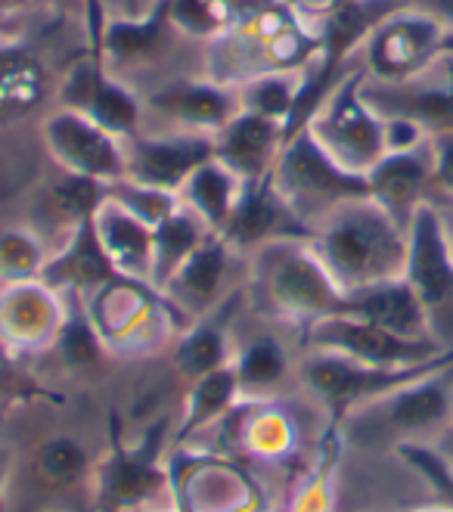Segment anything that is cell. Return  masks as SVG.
Returning a JSON list of instances; mask_svg holds the SVG:
<instances>
[{"mask_svg": "<svg viewBox=\"0 0 453 512\" xmlns=\"http://www.w3.org/2000/svg\"><path fill=\"white\" fill-rule=\"evenodd\" d=\"M308 243L342 295L401 280L407 270V230L370 199H348L323 215Z\"/></svg>", "mask_w": 453, "mask_h": 512, "instance_id": "6da1fadb", "label": "cell"}, {"mask_svg": "<svg viewBox=\"0 0 453 512\" xmlns=\"http://www.w3.org/2000/svg\"><path fill=\"white\" fill-rule=\"evenodd\" d=\"M317 47V28L289 10L286 0H274L230 35L208 44L202 75L224 87H239L261 75L305 72Z\"/></svg>", "mask_w": 453, "mask_h": 512, "instance_id": "7a4b0ae2", "label": "cell"}, {"mask_svg": "<svg viewBox=\"0 0 453 512\" xmlns=\"http://www.w3.org/2000/svg\"><path fill=\"white\" fill-rule=\"evenodd\" d=\"M252 295L274 314L308 320L329 317L342 308L345 295L332 283L326 267L314 255L308 236L274 239L249 255Z\"/></svg>", "mask_w": 453, "mask_h": 512, "instance_id": "3957f363", "label": "cell"}, {"mask_svg": "<svg viewBox=\"0 0 453 512\" xmlns=\"http://www.w3.org/2000/svg\"><path fill=\"white\" fill-rule=\"evenodd\" d=\"M274 184L283 202L289 205V212L308 230L336 205L370 196L367 177L345 171L311 137L308 128H301L295 137L283 140V149L274 162Z\"/></svg>", "mask_w": 453, "mask_h": 512, "instance_id": "277c9868", "label": "cell"}, {"mask_svg": "<svg viewBox=\"0 0 453 512\" xmlns=\"http://www.w3.org/2000/svg\"><path fill=\"white\" fill-rule=\"evenodd\" d=\"M364 63L351 69L308 118L311 137L351 174H370L388 153L385 118L364 100Z\"/></svg>", "mask_w": 453, "mask_h": 512, "instance_id": "5b68a950", "label": "cell"}, {"mask_svg": "<svg viewBox=\"0 0 453 512\" xmlns=\"http://www.w3.org/2000/svg\"><path fill=\"white\" fill-rule=\"evenodd\" d=\"M404 280L426 311L432 339L441 348H453V255L432 202L419 208L407 230Z\"/></svg>", "mask_w": 453, "mask_h": 512, "instance_id": "8992f818", "label": "cell"}, {"mask_svg": "<svg viewBox=\"0 0 453 512\" xmlns=\"http://www.w3.org/2000/svg\"><path fill=\"white\" fill-rule=\"evenodd\" d=\"M447 367H453V348L416 367H370L345 354L326 351V354L311 357L301 373H305V382L314 388V395L323 404H329L332 413L342 416L360 404H373L376 398L388 395V391H395L407 382H416L422 376H432Z\"/></svg>", "mask_w": 453, "mask_h": 512, "instance_id": "52a82bcc", "label": "cell"}, {"mask_svg": "<svg viewBox=\"0 0 453 512\" xmlns=\"http://www.w3.org/2000/svg\"><path fill=\"white\" fill-rule=\"evenodd\" d=\"M447 25L419 7H401L385 16L360 47V63L373 81H407L426 72L444 53Z\"/></svg>", "mask_w": 453, "mask_h": 512, "instance_id": "ba28073f", "label": "cell"}, {"mask_svg": "<svg viewBox=\"0 0 453 512\" xmlns=\"http://www.w3.org/2000/svg\"><path fill=\"white\" fill-rule=\"evenodd\" d=\"M56 100L63 109L87 115L90 122L122 140H131L143 131V100L122 78L109 72L94 41H87L84 56L59 78Z\"/></svg>", "mask_w": 453, "mask_h": 512, "instance_id": "9c48e42d", "label": "cell"}, {"mask_svg": "<svg viewBox=\"0 0 453 512\" xmlns=\"http://www.w3.org/2000/svg\"><path fill=\"white\" fill-rule=\"evenodd\" d=\"M453 367L438 370L432 376H422L407 382L388 395L376 398L367 407V419L373 426L370 435L395 438L401 444H419L422 438L444 435L453 423Z\"/></svg>", "mask_w": 453, "mask_h": 512, "instance_id": "30bf717a", "label": "cell"}, {"mask_svg": "<svg viewBox=\"0 0 453 512\" xmlns=\"http://www.w3.org/2000/svg\"><path fill=\"white\" fill-rule=\"evenodd\" d=\"M41 140L63 174L90 177L100 184H115L125 177V140L75 109L56 106L44 118Z\"/></svg>", "mask_w": 453, "mask_h": 512, "instance_id": "8fae6325", "label": "cell"}, {"mask_svg": "<svg viewBox=\"0 0 453 512\" xmlns=\"http://www.w3.org/2000/svg\"><path fill=\"white\" fill-rule=\"evenodd\" d=\"M364 100L382 118H407L429 137L453 131V56L441 53L435 63L407 81L364 78Z\"/></svg>", "mask_w": 453, "mask_h": 512, "instance_id": "7c38bea8", "label": "cell"}, {"mask_svg": "<svg viewBox=\"0 0 453 512\" xmlns=\"http://www.w3.org/2000/svg\"><path fill=\"white\" fill-rule=\"evenodd\" d=\"M311 342L320 351L345 354L370 367H416L447 351L438 342L404 339L385 326H376L370 320H360L351 314H329V317L314 320Z\"/></svg>", "mask_w": 453, "mask_h": 512, "instance_id": "4fadbf2b", "label": "cell"}, {"mask_svg": "<svg viewBox=\"0 0 453 512\" xmlns=\"http://www.w3.org/2000/svg\"><path fill=\"white\" fill-rule=\"evenodd\" d=\"M215 156V137L208 134H177V131H159V134H137L125 140V177L140 187L162 190V193H180L187 177Z\"/></svg>", "mask_w": 453, "mask_h": 512, "instance_id": "5bb4252c", "label": "cell"}, {"mask_svg": "<svg viewBox=\"0 0 453 512\" xmlns=\"http://www.w3.org/2000/svg\"><path fill=\"white\" fill-rule=\"evenodd\" d=\"M156 115L168 131L177 134H208L215 137L230 118L239 112L236 90L211 81L205 75L199 78H174L143 100V115Z\"/></svg>", "mask_w": 453, "mask_h": 512, "instance_id": "9a60e30c", "label": "cell"}, {"mask_svg": "<svg viewBox=\"0 0 453 512\" xmlns=\"http://www.w3.org/2000/svg\"><path fill=\"white\" fill-rule=\"evenodd\" d=\"M370 199L395 221L401 230H410L413 215L432 202L435 193V156L432 137L413 149L385 153L367 174Z\"/></svg>", "mask_w": 453, "mask_h": 512, "instance_id": "2e32d148", "label": "cell"}, {"mask_svg": "<svg viewBox=\"0 0 453 512\" xmlns=\"http://www.w3.org/2000/svg\"><path fill=\"white\" fill-rule=\"evenodd\" d=\"M221 236L239 255H252L255 249L274 243V239L311 236V230L289 212V205L283 202L274 184V171H270L267 177L252 180V184L243 187Z\"/></svg>", "mask_w": 453, "mask_h": 512, "instance_id": "e0dca14e", "label": "cell"}, {"mask_svg": "<svg viewBox=\"0 0 453 512\" xmlns=\"http://www.w3.org/2000/svg\"><path fill=\"white\" fill-rule=\"evenodd\" d=\"M118 277L122 274L115 270L103 239L97 233L94 218H87L69 230V239L63 249L47 255V264L38 280H44L56 292L81 295V292H100L103 286H109Z\"/></svg>", "mask_w": 453, "mask_h": 512, "instance_id": "ac0fdd59", "label": "cell"}, {"mask_svg": "<svg viewBox=\"0 0 453 512\" xmlns=\"http://www.w3.org/2000/svg\"><path fill=\"white\" fill-rule=\"evenodd\" d=\"M233 255H239L221 233H208L202 243L187 255L168 283L159 289L174 308L190 314H208L221 301L224 280L230 274Z\"/></svg>", "mask_w": 453, "mask_h": 512, "instance_id": "d6986e66", "label": "cell"}, {"mask_svg": "<svg viewBox=\"0 0 453 512\" xmlns=\"http://www.w3.org/2000/svg\"><path fill=\"white\" fill-rule=\"evenodd\" d=\"M283 149V125L264 115L239 109L230 122L215 134V159L252 184L274 171Z\"/></svg>", "mask_w": 453, "mask_h": 512, "instance_id": "ffe728a7", "label": "cell"}, {"mask_svg": "<svg viewBox=\"0 0 453 512\" xmlns=\"http://www.w3.org/2000/svg\"><path fill=\"white\" fill-rule=\"evenodd\" d=\"M50 94L44 59L19 41H0V128L32 118Z\"/></svg>", "mask_w": 453, "mask_h": 512, "instance_id": "44dd1931", "label": "cell"}, {"mask_svg": "<svg viewBox=\"0 0 453 512\" xmlns=\"http://www.w3.org/2000/svg\"><path fill=\"white\" fill-rule=\"evenodd\" d=\"M336 314H351V317H360V320H370V323L385 326V329H391V333H398L404 339L435 342L429 320H426V311H422L416 292L410 289V283L404 277L345 295L342 308Z\"/></svg>", "mask_w": 453, "mask_h": 512, "instance_id": "7402d4cb", "label": "cell"}, {"mask_svg": "<svg viewBox=\"0 0 453 512\" xmlns=\"http://www.w3.org/2000/svg\"><path fill=\"white\" fill-rule=\"evenodd\" d=\"M94 224L118 274L149 286V274H153V227L112 196L100 202L94 212Z\"/></svg>", "mask_w": 453, "mask_h": 512, "instance_id": "603a6c76", "label": "cell"}, {"mask_svg": "<svg viewBox=\"0 0 453 512\" xmlns=\"http://www.w3.org/2000/svg\"><path fill=\"white\" fill-rule=\"evenodd\" d=\"M243 187H246L243 177L230 171L221 159L211 156L187 177V184L180 187L177 199L184 208H190L211 233H221L233 215V205L239 193H243Z\"/></svg>", "mask_w": 453, "mask_h": 512, "instance_id": "cb8c5ba5", "label": "cell"}, {"mask_svg": "<svg viewBox=\"0 0 453 512\" xmlns=\"http://www.w3.org/2000/svg\"><path fill=\"white\" fill-rule=\"evenodd\" d=\"M274 0H171V22L184 38L205 44L230 35Z\"/></svg>", "mask_w": 453, "mask_h": 512, "instance_id": "d4e9b609", "label": "cell"}, {"mask_svg": "<svg viewBox=\"0 0 453 512\" xmlns=\"http://www.w3.org/2000/svg\"><path fill=\"white\" fill-rule=\"evenodd\" d=\"M208 233L211 230L184 205H177L168 218H162L153 227V274H149V286L159 292Z\"/></svg>", "mask_w": 453, "mask_h": 512, "instance_id": "484cf974", "label": "cell"}, {"mask_svg": "<svg viewBox=\"0 0 453 512\" xmlns=\"http://www.w3.org/2000/svg\"><path fill=\"white\" fill-rule=\"evenodd\" d=\"M301 87V72H280V75H261L246 84L233 87L239 109L264 115L270 122H280L286 128L289 115L295 109V97Z\"/></svg>", "mask_w": 453, "mask_h": 512, "instance_id": "4316f807", "label": "cell"}, {"mask_svg": "<svg viewBox=\"0 0 453 512\" xmlns=\"http://www.w3.org/2000/svg\"><path fill=\"white\" fill-rule=\"evenodd\" d=\"M109 196V184H100V180L90 177H75V174H63L50 187L47 193V205L53 208V215L63 221L69 230L78 227L81 221L94 218V212L100 208V202Z\"/></svg>", "mask_w": 453, "mask_h": 512, "instance_id": "83f0119b", "label": "cell"}, {"mask_svg": "<svg viewBox=\"0 0 453 512\" xmlns=\"http://www.w3.org/2000/svg\"><path fill=\"white\" fill-rule=\"evenodd\" d=\"M47 249L32 230H4L0 233V280L4 283H25L38 280L47 264Z\"/></svg>", "mask_w": 453, "mask_h": 512, "instance_id": "f1b7e54d", "label": "cell"}, {"mask_svg": "<svg viewBox=\"0 0 453 512\" xmlns=\"http://www.w3.org/2000/svg\"><path fill=\"white\" fill-rule=\"evenodd\" d=\"M180 360V370L187 376H208L221 370V360H224V329L215 326H199L187 336V342L180 345L177 351Z\"/></svg>", "mask_w": 453, "mask_h": 512, "instance_id": "f546056e", "label": "cell"}, {"mask_svg": "<svg viewBox=\"0 0 453 512\" xmlns=\"http://www.w3.org/2000/svg\"><path fill=\"white\" fill-rule=\"evenodd\" d=\"M159 485V472L143 460H118L106 478V497L112 503L146 500Z\"/></svg>", "mask_w": 453, "mask_h": 512, "instance_id": "4dcf8cb0", "label": "cell"}, {"mask_svg": "<svg viewBox=\"0 0 453 512\" xmlns=\"http://www.w3.org/2000/svg\"><path fill=\"white\" fill-rule=\"evenodd\" d=\"M286 373V357L274 339H258L246 348L243 360H239L236 379L246 385H274Z\"/></svg>", "mask_w": 453, "mask_h": 512, "instance_id": "1f68e13d", "label": "cell"}, {"mask_svg": "<svg viewBox=\"0 0 453 512\" xmlns=\"http://www.w3.org/2000/svg\"><path fill=\"white\" fill-rule=\"evenodd\" d=\"M398 450H401V457L410 460L419 469V475L429 481V488L438 494V500L447 509H453V466L441 454H435L432 447H422V444H401Z\"/></svg>", "mask_w": 453, "mask_h": 512, "instance_id": "d6a6232c", "label": "cell"}, {"mask_svg": "<svg viewBox=\"0 0 453 512\" xmlns=\"http://www.w3.org/2000/svg\"><path fill=\"white\" fill-rule=\"evenodd\" d=\"M59 345H63V354L69 364L84 367V364H94L100 357V342L94 333V323L84 317L81 308L72 311V317L59 326Z\"/></svg>", "mask_w": 453, "mask_h": 512, "instance_id": "836d02e7", "label": "cell"}, {"mask_svg": "<svg viewBox=\"0 0 453 512\" xmlns=\"http://www.w3.org/2000/svg\"><path fill=\"white\" fill-rule=\"evenodd\" d=\"M233 385H236V376L227 373V370H215L199 379L196 391H193V413H190V426H199L205 423L208 416H215L233 395Z\"/></svg>", "mask_w": 453, "mask_h": 512, "instance_id": "e575fe53", "label": "cell"}, {"mask_svg": "<svg viewBox=\"0 0 453 512\" xmlns=\"http://www.w3.org/2000/svg\"><path fill=\"white\" fill-rule=\"evenodd\" d=\"M84 450L69 441V438H56L50 444H44L38 466L50 481H75L84 472Z\"/></svg>", "mask_w": 453, "mask_h": 512, "instance_id": "d590c367", "label": "cell"}, {"mask_svg": "<svg viewBox=\"0 0 453 512\" xmlns=\"http://www.w3.org/2000/svg\"><path fill=\"white\" fill-rule=\"evenodd\" d=\"M435 156V193L432 196H453V131L432 137Z\"/></svg>", "mask_w": 453, "mask_h": 512, "instance_id": "8d00e7d4", "label": "cell"}, {"mask_svg": "<svg viewBox=\"0 0 453 512\" xmlns=\"http://www.w3.org/2000/svg\"><path fill=\"white\" fill-rule=\"evenodd\" d=\"M348 4H354V0H286V7L295 10L305 22L311 25H320L323 19L336 16L339 10H345Z\"/></svg>", "mask_w": 453, "mask_h": 512, "instance_id": "74e56055", "label": "cell"}, {"mask_svg": "<svg viewBox=\"0 0 453 512\" xmlns=\"http://www.w3.org/2000/svg\"><path fill=\"white\" fill-rule=\"evenodd\" d=\"M432 205H435V212H438L444 239H447L450 255H453V196H432Z\"/></svg>", "mask_w": 453, "mask_h": 512, "instance_id": "f35d334b", "label": "cell"}, {"mask_svg": "<svg viewBox=\"0 0 453 512\" xmlns=\"http://www.w3.org/2000/svg\"><path fill=\"white\" fill-rule=\"evenodd\" d=\"M410 7H419L432 13L435 19H441L447 28H453V0H407Z\"/></svg>", "mask_w": 453, "mask_h": 512, "instance_id": "ab89813d", "label": "cell"}, {"mask_svg": "<svg viewBox=\"0 0 453 512\" xmlns=\"http://www.w3.org/2000/svg\"><path fill=\"white\" fill-rule=\"evenodd\" d=\"M44 7H50V10H59V13H81L84 16V10H87V0H41Z\"/></svg>", "mask_w": 453, "mask_h": 512, "instance_id": "60d3db41", "label": "cell"}, {"mask_svg": "<svg viewBox=\"0 0 453 512\" xmlns=\"http://www.w3.org/2000/svg\"><path fill=\"white\" fill-rule=\"evenodd\" d=\"M32 0H0V25H7L16 13H22Z\"/></svg>", "mask_w": 453, "mask_h": 512, "instance_id": "b9f144b4", "label": "cell"}, {"mask_svg": "<svg viewBox=\"0 0 453 512\" xmlns=\"http://www.w3.org/2000/svg\"><path fill=\"white\" fill-rule=\"evenodd\" d=\"M441 50L453 56V28H447V35H444V47H441Z\"/></svg>", "mask_w": 453, "mask_h": 512, "instance_id": "7bdbcfd3", "label": "cell"}, {"mask_svg": "<svg viewBox=\"0 0 453 512\" xmlns=\"http://www.w3.org/2000/svg\"><path fill=\"white\" fill-rule=\"evenodd\" d=\"M422 512H453V509H447V506H444V509H422Z\"/></svg>", "mask_w": 453, "mask_h": 512, "instance_id": "ee69618b", "label": "cell"}, {"mask_svg": "<svg viewBox=\"0 0 453 512\" xmlns=\"http://www.w3.org/2000/svg\"><path fill=\"white\" fill-rule=\"evenodd\" d=\"M450 466H453V463H450Z\"/></svg>", "mask_w": 453, "mask_h": 512, "instance_id": "f6af8a7d", "label": "cell"}]
</instances>
